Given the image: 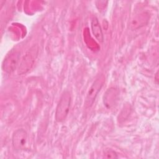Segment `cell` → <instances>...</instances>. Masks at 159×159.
Segmentation results:
<instances>
[{
  "mask_svg": "<svg viewBox=\"0 0 159 159\" xmlns=\"http://www.w3.org/2000/svg\"><path fill=\"white\" fill-rule=\"evenodd\" d=\"M71 99V94L68 91L62 93L55 111V119L57 122H63L66 119L70 111Z\"/></svg>",
  "mask_w": 159,
  "mask_h": 159,
  "instance_id": "obj_1",
  "label": "cell"
},
{
  "mask_svg": "<svg viewBox=\"0 0 159 159\" xmlns=\"http://www.w3.org/2000/svg\"><path fill=\"white\" fill-rule=\"evenodd\" d=\"M38 53V48L37 46L32 47L23 57L19 66L17 72L19 75L26 73L33 66Z\"/></svg>",
  "mask_w": 159,
  "mask_h": 159,
  "instance_id": "obj_2",
  "label": "cell"
},
{
  "mask_svg": "<svg viewBox=\"0 0 159 159\" xmlns=\"http://www.w3.org/2000/svg\"><path fill=\"white\" fill-rule=\"evenodd\" d=\"M12 143L16 150H25L28 143V137L26 131L22 129L16 130L12 134Z\"/></svg>",
  "mask_w": 159,
  "mask_h": 159,
  "instance_id": "obj_3",
  "label": "cell"
},
{
  "mask_svg": "<svg viewBox=\"0 0 159 159\" xmlns=\"http://www.w3.org/2000/svg\"><path fill=\"white\" fill-rule=\"evenodd\" d=\"M20 54L18 51H12L8 54L2 62V70L8 73L13 72L19 66Z\"/></svg>",
  "mask_w": 159,
  "mask_h": 159,
  "instance_id": "obj_4",
  "label": "cell"
},
{
  "mask_svg": "<svg viewBox=\"0 0 159 159\" xmlns=\"http://www.w3.org/2000/svg\"><path fill=\"white\" fill-rule=\"evenodd\" d=\"M104 83V79L102 78H99L97 80H96L93 84L89 88L85 100V106L87 107H89L92 106L94 101H95V99L100 91L102 85Z\"/></svg>",
  "mask_w": 159,
  "mask_h": 159,
  "instance_id": "obj_5",
  "label": "cell"
},
{
  "mask_svg": "<svg viewBox=\"0 0 159 159\" xmlns=\"http://www.w3.org/2000/svg\"><path fill=\"white\" fill-rule=\"evenodd\" d=\"M91 29L93 34L98 41L102 42L104 40L103 34L99 22L96 17H94L91 20Z\"/></svg>",
  "mask_w": 159,
  "mask_h": 159,
  "instance_id": "obj_6",
  "label": "cell"
},
{
  "mask_svg": "<svg viewBox=\"0 0 159 159\" xmlns=\"http://www.w3.org/2000/svg\"><path fill=\"white\" fill-rule=\"evenodd\" d=\"M116 90L114 88L109 89L104 96V103L105 105L110 108L115 103L116 99Z\"/></svg>",
  "mask_w": 159,
  "mask_h": 159,
  "instance_id": "obj_7",
  "label": "cell"
},
{
  "mask_svg": "<svg viewBox=\"0 0 159 159\" xmlns=\"http://www.w3.org/2000/svg\"><path fill=\"white\" fill-rule=\"evenodd\" d=\"M105 157L106 158H117V154L116 153L112 150H108L105 152Z\"/></svg>",
  "mask_w": 159,
  "mask_h": 159,
  "instance_id": "obj_8",
  "label": "cell"
}]
</instances>
